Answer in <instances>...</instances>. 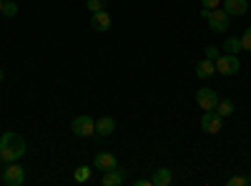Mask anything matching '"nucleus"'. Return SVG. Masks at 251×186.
Masks as SVG:
<instances>
[{
	"mask_svg": "<svg viewBox=\"0 0 251 186\" xmlns=\"http://www.w3.org/2000/svg\"><path fill=\"white\" fill-rule=\"evenodd\" d=\"M73 179H75L78 184H86V181L91 179V166H78V169L73 171Z\"/></svg>",
	"mask_w": 251,
	"mask_h": 186,
	"instance_id": "nucleus-17",
	"label": "nucleus"
},
{
	"mask_svg": "<svg viewBox=\"0 0 251 186\" xmlns=\"http://www.w3.org/2000/svg\"><path fill=\"white\" fill-rule=\"evenodd\" d=\"M0 166H3V159H0Z\"/></svg>",
	"mask_w": 251,
	"mask_h": 186,
	"instance_id": "nucleus-28",
	"label": "nucleus"
},
{
	"mask_svg": "<svg viewBox=\"0 0 251 186\" xmlns=\"http://www.w3.org/2000/svg\"><path fill=\"white\" fill-rule=\"evenodd\" d=\"M241 48L251 53V28H246V33L241 35Z\"/></svg>",
	"mask_w": 251,
	"mask_h": 186,
	"instance_id": "nucleus-20",
	"label": "nucleus"
},
{
	"mask_svg": "<svg viewBox=\"0 0 251 186\" xmlns=\"http://www.w3.org/2000/svg\"><path fill=\"white\" fill-rule=\"evenodd\" d=\"M25 138L15 133V131H5L0 133V159L5 163H13V161H20L25 156Z\"/></svg>",
	"mask_w": 251,
	"mask_h": 186,
	"instance_id": "nucleus-1",
	"label": "nucleus"
},
{
	"mask_svg": "<svg viewBox=\"0 0 251 186\" xmlns=\"http://www.w3.org/2000/svg\"><path fill=\"white\" fill-rule=\"evenodd\" d=\"M91 28L98 30V33H106L111 28V15L106 10H98V13H91Z\"/></svg>",
	"mask_w": 251,
	"mask_h": 186,
	"instance_id": "nucleus-9",
	"label": "nucleus"
},
{
	"mask_svg": "<svg viewBox=\"0 0 251 186\" xmlns=\"http://www.w3.org/2000/svg\"><path fill=\"white\" fill-rule=\"evenodd\" d=\"M239 68H241L239 55L221 53V55L216 58V73H221V76H236V73H239Z\"/></svg>",
	"mask_w": 251,
	"mask_h": 186,
	"instance_id": "nucleus-5",
	"label": "nucleus"
},
{
	"mask_svg": "<svg viewBox=\"0 0 251 186\" xmlns=\"http://www.w3.org/2000/svg\"><path fill=\"white\" fill-rule=\"evenodd\" d=\"M86 8H88V13H98V10H103V0H88Z\"/></svg>",
	"mask_w": 251,
	"mask_h": 186,
	"instance_id": "nucleus-22",
	"label": "nucleus"
},
{
	"mask_svg": "<svg viewBox=\"0 0 251 186\" xmlns=\"http://www.w3.org/2000/svg\"><path fill=\"white\" fill-rule=\"evenodd\" d=\"M174 181L171 169H156V174L151 176V186H169Z\"/></svg>",
	"mask_w": 251,
	"mask_h": 186,
	"instance_id": "nucleus-14",
	"label": "nucleus"
},
{
	"mask_svg": "<svg viewBox=\"0 0 251 186\" xmlns=\"http://www.w3.org/2000/svg\"><path fill=\"white\" fill-rule=\"evenodd\" d=\"M201 5H203L206 10H214V8L221 5V0H201Z\"/></svg>",
	"mask_w": 251,
	"mask_h": 186,
	"instance_id": "nucleus-23",
	"label": "nucleus"
},
{
	"mask_svg": "<svg viewBox=\"0 0 251 186\" xmlns=\"http://www.w3.org/2000/svg\"><path fill=\"white\" fill-rule=\"evenodd\" d=\"M196 103H199V108H203V111H216L219 96H216L214 88H199L196 91Z\"/></svg>",
	"mask_w": 251,
	"mask_h": 186,
	"instance_id": "nucleus-6",
	"label": "nucleus"
},
{
	"mask_svg": "<svg viewBox=\"0 0 251 186\" xmlns=\"http://www.w3.org/2000/svg\"><path fill=\"white\" fill-rule=\"evenodd\" d=\"M224 53H231V55H239L244 48H241V38H234V35H228L226 40H224Z\"/></svg>",
	"mask_w": 251,
	"mask_h": 186,
	"instance_id": "nucleus-15",
	"label": "nucleus"
},
{
	"mask_svg": "<svg viewBox=\"0 0 251 186\" xmlns=\"http://www.w3.org/2000/svg\"><path fill=\"white\" fill-rule=\"evenodd\" d=\"M93 166H96V169H100V171H111V169H116V166H118V159H116L113 154L100 151V154H96V156H93Z\"/></svg>",
	"mask_w": 251,
	"mask_h": 186,
	"instance_id": "nucleus-8",
	"label": "nucleus"
},
{
	"mask_svg": "<svg viewBox=\"0 0 251 186\" xmlns=\"http://www.w3.org/2000/svg\"><path fill=\"white\" fill-rule=\"evenodd\" d=\"M136 186H151V179H136Z\"/></svg>",
	"mask_w": 251,
	"mask_h": 186,
	"instance_id": "nucleus-24",
	"label": "nucleus"
},
{
	"mask_svg": "<svg viewBox=\"0 0 251 186\" xmlns=\"http://www.w3.org/2000/svg\"><path fill=\"white\" fill-rule=\"evenodd\" d=\"M224 10L231 15V18L246 15V10H249V0H224Z\"/></svg>",
	"mask_w": 251,
	"mask_h": 186,
	"instance_id": "nucleus-10",
	"label": "nucleus"
},
{
	"mask_svg": "<svg viewBox=\"0 0 251 186\" xmlns=\"http://www.w3.org/2000/svg\"><path fill=\"white\" fill-rule=\"evenodd\" d=\"M3 5H5V0H0V10H3Z\"/></svg>",
	"mask_w": 251,
	"mask_h": 186,
	"instance_id": "nucleus-26",
	"label": "nucleus"
},
{
	"mask_svg": "<svg viewBox=\"0 0 251 186\" xmlns=\"http://www.w3.org/2000/svg\"><path fill=\"white\" fill-rule=\"evenodd\" d=\"M214 73H216V63H214V60L203 58V60H199V63H196V76L199 78H211Z\"/></svg>",
	"mask_w": 251,
	"mask_h": 186,
	"instance_id": "nucleus-13",
	"label": "nucleus"
},
{
	"mask_svg": "<svg viewBox=\"0 0 251 186\" xmlns=\"http://www.w3.org/2000/svg\"><path fill=\"white\" fill-rule=\"evenodd\" d=\"M3 78H5V71H3V68H0V80H3Z\"/></svg>",
	"mask_w": 251,
	"mask_h": 186,
	"instance_id": "nucleus-25",
	"label": "nucleus"
},
{
	"mask_svg": "<svg viewBox=\"0 0 251 186\" xmlns=\"http://www.w3.org/2000/svg\"><path fill=\"white\" fill-rule=\"evenodd\" d=\"M236 108H234V103L231 101H219V106H216V113L221 116V118H228Z\"/></svg>",
	"mask_w": 251,
	"mask_h": 186,
	"instance_id": "nucleus-16",
	"label": "nucleus"
},
{
	"mask_svg": "<svg viewBox=\"0 0 251 186\" xmlns=\"http://www.w3.org/2000/svg\"><path fill=\"white\" fill-rule=\"evenodd\" d=\"M246 179H249V184H251V176H246Z\"/></svg>",
	"mask_w": 251,
	"mask_h": 186,
	"instance_id": "nucleus-27",
	"label": "nucleus"
},
{
	"mask_svg": "<svg viewBox=\"0 0 251 186\" xmlns=\"http://www.w3.org/2000/svg\"><path fill=\"white\" fill-rule=\"evenodd\" d=\"M246 184H249L246 176H231V179L226 181V186H246Z\"/></svg>",
	"mask_w": 251,
	"mask_h": 186,
	"instance_id": "nucleus-21",
	"label": "nucleus"
},
{
	"mask_svg": "<svg viewBox=\"0 0 251 186\" xmlns=\"http://www.w3.org/2000/svg\"><path fill=\"white\" fill-rule=\"evenodd\" d=\"M221 123H224V118H221L216 111H203V116H201V129H203L206 133H219V131H221Z\"/></svg>",
	"mask_w": 251,
	"mask_h": 186,
	"instance_id": "nucleus-7",
	"label": "nucleus"
},
{
	"mask_svg": "<svg viewBox=\"0 0 251 186\" xmlns=\"http://www.w3.org/2000/svg\"><path fill=\"white\" fill-rule=\"evenodd\" d=\"M0 13H3L5 18H15L18 15V3H15V0H5V5H3Z\"/></svg>",
	"mask_w": 251,
	"mask_h": 186,
	"instance_id": "nucleus-18",
	"label": "nucleus"
},
{
	"mask_svg": "<svg viewBox=\"0 0 251 186\" xmlns=\"http://www.w3.org/2000/svg\"><path fill=\"white\" fill-rule=\"evenodd\" d=\"M201 18H206L208 20V28H211L214 33H226V28H228V23H231V15H228L221 5L219 8H214V10H201Z\"/></svg>",
	"mask_w": 251,
	"mask_h": 186,
	"instance_id": "nucleus-2",
	"label": "nucleus"
},
{
	"mask_svg": "<svg viewBox=\"0 0 251 186\" xmlns=\"http://www.w3.org/2000/svg\"><path fill=\"white\" fill-rule=\"evenodd\" d=\"M0 179H3L5 186H23L25 184V169L20 166L18 161L5 163V169H3V174H0Z\"/></svg>",
	"mask_w": 251,
	"mask_h": 186,
	"instance_id": "nucleus-3",
	"label": "nucleus"
},
{
	"mask_svg": "<svg viewBox=\"0 0 251 186\" xmlns=\"http://www.w3.org/2000/svg\"><path fill=\"white\" fill-rule=\"evenodd\" d=\"M113 131H116V121H113L111 116H103V118L96 121V136L106 138V136H111Z\"/></svg>",
	"mask_w": 251,
	"mask_h": 186,
	"instance_id": "nucleus-12",
	"label": "nucleus"
},
{
	"mask_svg": "<svg viewBox=\"0 0 251 186\" xmlns=\"http://www.w3.org/2000/svg\"><path fill=\"white\" fill-rule=\"evenodd\" d=\"M126 184V174L123 169H111V171H103V186H123Z\"/></svg>",
	"mask_w": 251,
	"mask_h": 186,
	"instance_id": "nucleus-11",
	"label": "nucleus"
},
{
	"mask_svg": "<svg viewBox=\"0 0 251 186\" xmlns=\"http://www.w3.org/2000/svg\"><path fill=\"white\" fill-rule=\"evenodd\" d=\"M219 55H221V48H219V46H206V58H208V60H214V63H216Z\"/></svg>",
	"mask_w": 251,
	"mask_h": 186,
	"instance_id": "nucleus-19",
	"label": "nucleus"
},
{
	"mask_svg": "<svg viewBox=\"0 0 251 186\" xmlns=\"http://www.w3.org/2000/svg\"><path fill=\"white\" fill-rule=\"evenodd\" d=\"M71 131L80 138H88V136H96V121L88 116V113H83V116H75L73 123H71Z\"/></svg>",
	"mask_w": 251,
	"mask_h": 186,
	"instance_id": "nucleus-4",
	"label": "nucleus"
}]
</instances>
